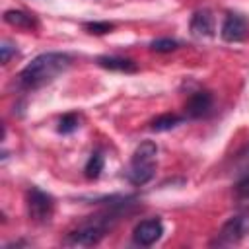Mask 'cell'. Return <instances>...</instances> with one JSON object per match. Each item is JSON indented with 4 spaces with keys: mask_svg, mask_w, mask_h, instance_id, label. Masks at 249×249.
Returning <instances> with one entry per match:
<instances>
[{
    "mask_svg": "<svg viewBox=\"0 0 249 249\" xmlns=\"http://www.w3.org/2000/svg\"><path fill=\"white\" fill-rule=\"evenodd\" d=\"M70 66V56L64 53H43L35 56L21 72L19 86L25 89H37L49 82H53L60 72Z\"/></svg>",
    "mask_w": 249,
    "mask_h": 249,
    "instance_id": "6da1fadb",
    "label": "cell"
},
{
    "mask_svg": "<svg viewBox=\"0 0 249 249\" xmlns=\"http://www.w3.org/2000/svg\"><path fill=\"white\" fill-rule=\"evenodd\" d=\"M126 204H128V202H124V204H121L119 208H113V210H109V212H105V214L93 216L89 222H86V224H82L78 230L70 231V233L66 235L64 243H66V245H82V247H89V245L99 243V241L103 239L105 231L119 220V216H121V212H123V208H124Z\"/></svg>",
    "mask_w": 249,
    "mask_h": 249,
    "instance_id": "7a4b0ae2",
    "label": "cell"
},
{
    "mask_svg": "<svg viewBox=\"0 0 249 249\" xmlns=\"http://www.w3.org/2000/svg\"><path fill=\"white\" fill-rule=\"evenodd\" d=\"M156 154H158V146L150 140L142 142L134 154H132V161L130 167L126 171V177L132 185H144L154 177L156 171Z\"/></svg>",
    "mask_w": 249,
    "mask_h": 249,
    "instance_id": "3957f363",
    "label": "cell"
},
{
    "mask_svg": "<svg viewBox=\"0 0 249 249\" xmlns=\"http://www.w3.org/2000/svg\"><path fill=\"white\" fill-rule=\"evenodd\" d=\"M27 210H29V218L35 222H49L54 210V202L53 196L47 195L45 191L33 187L27 193Z\"/></svg>",
    "mask_w": 249,
    "mask_h": 249,
    "instance_id": "277c9868",
    "label": "cell"
},
{
    "mask_svg": "<svg viewBox=\"0 0 249 249\" xmlns=\"http://www.w3.org/2000/svg\"><path fill=\"white\" fill-rule=\"evenodd\" d=\"M247 230H249V220L245 216H233V218H230L222 226V230L218 233V243L220 245H224V243H237L247 233Z\"/></svg>",
    "mask_w": 249,
    "mask_h": 249,
    "instance_id": "5b68a950",
    "label": "cell"
},
{
    "mask_svg": "<svg viewBox=\"0 0 249 249\" xmlns=\"http://www.w3.org/2000/svg\"><path fill=\"white\" fill-rule=\"evenodd\" d=\"M161 233H163V226L160 220H144L134 228L132 237H134V243L148 247V245H154L161 237Z\"/></svg>",
    "mask_w": 249,
    "mask_h": 249,
    "instance_id": "8992f818",
    "label": "cell"
},
{
    "mask_svg": "<svg viewBox=\"0 0 249 249\" xmlns=\"http://www.w3.org/2000/svg\"><path fill=\"white\" fill-rule=\"evenodd\" d=\"M245 35H247V21L237 14H230L222 25V39L228 43H237L243 41Z\"/></svg>",
    "mask_w": 249,
    "mask_h": 249,
    "instance_id": "52a82bcc",
    "label": "cell"
},
{
    "mask_svg": "<svg viewBox=\"0 0 249 249\" xmlns=\"http://www.w3.org/2000/svg\"><path fill=\"white\" fill-rule=\"evenodd\" d=\"M212 107V95L208 91H196L189 97L187 105H185V113L191 119H198L202 115H206Z\"/></svg>",
    "mask_w": 249,
    "mask_h": 249,
    "instance_id": "ba28073f",
    "label": "cell"
},
{
    "mask_svg": "<svg viewBox=\"0 0 249 249\" xmlns=\"http://www.w3.org/2000/svg\"><path fill=\"white\" fill-rule=\"evenodd\" d=\"M191 31L196 37H210L214 35V16L208 10H198L191 18Z\"/></svg>",
    "mask_w": 249,
    "mask_h": 249,
    "instance_id": "9c48e42d",
    "label": "cell"
},
{
    "mask_svg": "<svg viewBox=\"0 0 249 249\" xmlns=\"http://www.w3.org/2000/svg\"><path fill=\"white\" fill-rule=\"evenodd\" d=\"M4 21L14 25V27H19V29H35L37 27V19L31 14L21 12V10H8V12H4Z\"/></svg>",
    "mask_w": 249,
    "mask_h": 249,
    "instance_id": "30bf717a",
    "label": "cell"
},
{
    "mask_svg": "<svg viewBox=\"0 0 249 249\" xmlns=\"http://www.w3.org/2000/svg\"><path fill=\"white\" fill-rule=\"evenodd\" d=\"M97 64L113 72H136L138 70L130 58H119V56H99Z\"/></svg>",
    "mask_w": 249,
    "mask_h": 249,
    "instance_id": "8fae6325",
    "label": "cell"
},
{
    "mask_svg": "<svg viewBox=\"0 0 249 249\" xmlns=\"http://www.w3.org/2000/svg\"><path fill=\"white\" fill-rule=\"evenodd\" d=\"M181 121H183L181 117H177V115H173V113H165V115L156 117V119L152 121V126H150V128L156 130V132H163V130H169V128L177 126Z\"/></svg>",
    "mask_w": 249,
    "mask_h": 249,
    "instance_id": "7c38bea8",
    "label": "cell"
},
{
    "mask_svg": "<svg viewBox=\"0 0 249 249\" xmlns=\"http://www.w3.org/2000/svg\"><path fill=\"white\" fill-rule=\"evenodd\" d=\"M103 165H105V160H103L101 152H93V154L89 156L86 167H84L86 177H88V179H97V177L101 175V171H103Z\"/></svg>",
    "mask_w": 249,
    "mask_h": 249,
    "instance_id": "4fadbf2b",
    "label": "cell"
},
{
    "mask_svg": "<svg viewBox=\"0 0 249 249\" xmlns=\"http://www.w3.org/2000/svg\"><path fill=\"white\" fill-rule=\"evenodd\" d=\"M179 47V43L175 39H169V37H163V39H156L150 43V49L156 51V53H171Z\"/></svg>",
    "mask_w": 249,
    "mask_h": 249,
    "instance_id": "5bb4252c",
    "label": "cell"
},
{
    "mask_svg": "<svg viewBox=\"0 0 249 249\" xmlns=\"http://www.w3.org/2000/svg\"><path fill=\"white\" fill-rule=\"evenodd\" d=\"M78 126H80V119H78L76 115H64V117L58 121V132H62V134H70V132H74Z\"/></svg>",
    "mask_w": 249,
    "mask_h": 249,
    "instance_id": "9a60e30c",
    "label": "cell"
},
{
    "mask_svg": "<svg viewBox=\"0 0 249 249\" xmlns=\"http://www.w3.org/2000/svg\"><path fill=\"white\" fill-rule=\"evenodd\" d=\"M86 29L89 33L103 35V33H109L113 29V23H107V21H89V23H86Z\"/></svg>",
    "mask_w": 249,
    "mask_h": 249,
    "instance_id": "2e32d148",
    "label": "cell"
},
{
    "mask_svg": "<svg viewBox=\"0 0 249 249\" xmlns=\"http://www.w3.org/2000/svg\"><path fill=\"white\" fill-rule=\"evenodd\" d=\"M0 51H2V64H8V62H10V58L16 54V47H14L12 43H8V41H4V43H2Z\"/></svg>",
    "mask_w": 249,
    "mask_h": 249,
    "instance_id": "e0dca14e",
    "label": "cell"
},
{
    "mask_svg": "<svg viewBox=\"0 0 249 249\" xmlns=\"http://www.w3.org/2000/svg\"><path fill=\"white\" fill-rule=\"evenodd\" d=\"M247 185H249V175H247V177H245V179L239 183V187H247Z\"/></svg>",
    "mask_w": 249,
    "mask_h": 249,
    "instance_id": "ac0fdd59",
    "label": "cell"
}]
</instances>
